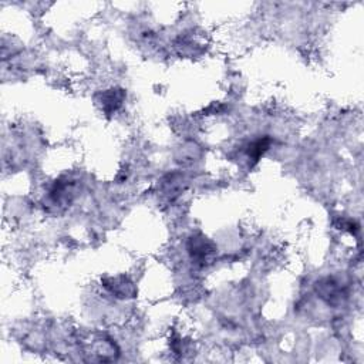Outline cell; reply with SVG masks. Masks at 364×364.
Listing matches in <instances>:
<instances>
[{
	"label": "cell",
	"instance_id": "obj_1",
	"mask_svg": "<svg viewBox=\"0 0 364 364\" xmlns=\"http://www.w3.org/2000/svg\"><path fill=\"white\" fill-rule=\"evenodd\" d=\"M268 147H269V139H268V138H263V139L255 141V142L249 147V157L253 159L255 162L259 161V158L263 155V152L268 149Z\"/></svg>",
	"mask_w": 364,
	"mask_h": 364
}]
</instances>
